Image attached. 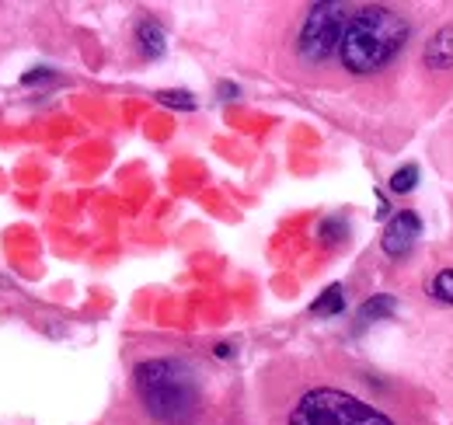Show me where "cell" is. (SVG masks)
<instances>
[{"label": "cell", "mask_w": 453, "mask_h": 425, "mask_svg": "<svg viewBox=\"0 0 453 425\" xmlns=\"http://www.w3.org/2000/svg\"><path fill=\"white\" fill-rule=\"evenodd\" d=\"M411 39V21L395 7H356L345 21L339 42V66L349 77H373L404 53Z\"/></svg>", "instance_id": "6da1fadb"}, {"label": "cell", "mask_w": 453, "mask_h": 425, "mask_svg": "<svg viewBox=\"0 0 453 425\" xmlns=\"http://www.w3.org/2000/svg\"><path fill=\"white\" fill-rule=\"evenodd\" d=\"M133 387L147 415L161 425H188L203 405L196 370L171 356L143 359L133 370Z\"/></svg>", "instance_id": "7a4b0ae2"}, {"label": "cell", "mask_w": 453, "mask_h": 425, "mask_svg": "<svg viewBox=\"0 0 453 425\" xmlns=\"http://www.w3.org/2000/svg\"><path fill=\"white\" fill-rule=\"evenodd\" d=\"M286 425H395V419L339 387H314L293 405Z\"/></svg>", "instance_id": "3957f363"}, {"label": "cell", "mask_w": 453, "mask_h": 425, "mask_svg": "<svg viewBox=\"0 0 453 425\" xmlns=\"http://www.w3.org/2000/svg\"><path fill=\"white\" fill-rule=\"evenodd\" d=\"M349 7L345 4H314L296 32V56L311 66H321L328 63L332 56L339 53V42H342V32H345V21H349Z\"/></svg>", "instance_id": "277c9868"}, {"label": "cell", "mask_w": 453, "mask_h": 425, "mask_svg": "<svg viewBox=\"0 0 453 425\" xmlns=\"http://www.w3.org/2000/svg\"><path fill=\"white\" fill-rule=\"evenodd\" d=\"M418 237H422V216L415 210H401L391 216V223L384 227V237H380V248H384V255L388 259H408L411 255V248L418 244Z\"/></svg>", "instance_id": "5b68a950"}, {"label": "cell", "mask_w": 453, "mask_h": 425, "mask_svg": "<svg viewBox=\"0 0 453 425\" xmlns=\"http://www.w3.org/2000/svg\"><path fill=\"white\" fill-rule=\"evenodd\" d=\"M426 70H453V25H443L422 50Z\"/></svg>", "instance_id": "8992f818"}, {"label": "cell", "mask_w": 453, "mask_h": 425, "mask_svg": "<svg viewBox=\"0 0 453 425\" xmlns=\"http://www.w3.org/2000/svg\"><path fill=\"white\" fill-rule=\"evenodd\" d=\"M136 46H140V53L147 56V59H157V56L165 53V28L154 18H143L136 25Z\"/></svg>", "instance_id": "52a82bcc"}, {"label": "cell", "mask_w": 453, "mask_h": 425, "mask_svg": "<svg viewBox=\"0 0 453 425\" xmlns=\"http://www.w3.org/2000/svg\"><path fill=\"white\" fill-rule=\"evenodd\" d=\"M426 293H429L436 304H450L453 307V262L450 266L433 268V272L426 275Z\"/></svg>", "instance_id": "ba28073f"}, {"label": "cell", "mask_w": 453, "mask_h": 425, "mask_svg": "<svg viewBox=\"0 0 453 425\" xmlns=\"http://www.w3.org/2000/svg\"><path fill=\"white\" fill-rule=\"evenodd\" d=\"M342 311H345V293H342L339 282L328 286V290L311 304V314H314V318H335V314H342Z\"/></svg>", "instance_id": "9c48e42d"}, {"label": "cell", "mask_w": 453, "mask_h": 425, "mask_svg": "<svg viewBox=\"0 0 453 425\" xmlns=\"http://www.w3.org/2000/svg\"><path fill=\"white\" fill-rule=\"evenodd\" d=\"M395 297H370L363 307H359V324H370V321H380V318H391L395 314Z\"/></svg>", "instance_id": "30bf717a"}, {"label": "cell", "mask_w": 453, "mask_h": 425, "mask_svg": "<svg viewBox=\"0 0 453 425\" xmlns=\"http://www.w3.org/2000/svg\"><path fill=\"white\" fill-rule=\"evenodd\" d=\"M418 185V164H408V167H397L395 174H391V192L397 196H404V192H411Z\"/></svg>", "instance_id": "8fae6325"}, {"label": "cell", "mask_w": 453, "mask_h": 425, "mask_svg": "<svg viewBox=\"0 0 453 425\" xmlns=\"http://www.w3.org/2000/svg\"><path fill=\"white\" fill-rule=\"evenodd\" d=\"M157 102L171 108H196V98L188 91H157Z\"/></svg>", "instance_id": "7c38bea8"}, {"label": "cell", "mask_w": 453, "mask_h": 425, "mask_svg": "<svg viewBox=\"0 0 453 425\" xmlns=\"http://www.w3.org/2000/svg\"><path fill=\"white\" fill-rule=\"evenodd\" d=\"M220 95H224V102H230V98H237V88L234 84H220Z\"/></svg>", "instance_id": "4fadbf2b"}]
</instances>
